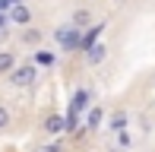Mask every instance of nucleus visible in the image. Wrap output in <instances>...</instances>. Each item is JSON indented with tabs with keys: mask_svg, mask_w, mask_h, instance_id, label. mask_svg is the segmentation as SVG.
<instances>
[{
	"mask_svg": "<svg viewBox=\"0 0 155 152\" xmlns=\"http://www.w3.org/2000/svg\"><path fill=\"white\" fill-rule=\"evenodd\" d=\"M92 22H95V13L89 10V6H79V10H73V16H70V25L79 29V32H86Z\"/></svg>",
	"mask_w": 155,
	"mask_h": 152,
	"instance_id": "obj_6",
	"label": "nucleus"
},
{
	"mask_svg": "<svg viewBox=\"0 0 155 152\" xmlns=\"http://www.w3.org/2000/svg\"><path fill=\"white\" fill-rule=\"evenodd\" d=\"M6 25H10V22H6V13H0V32H3Z\"/></svg>",
	"mask_w": 155,
	"mask_h": 152,
	"instance_id": "obj_15",
	"label": "nucleus"
},
{
	"mask_svg": "<svg viewBox=\"0 0 155 152\" xmlns=\"http://www.w3.org/2000/svg\"><path fill=\"white\" fill-rule=\"evenodd\" d=\"M10 121H13V114H10V108H6V105H0V133H3V130L10 127Z\"/></svg>",
	"mask_w": 155,
	"mask_h": 152,
	"instance_id": "obj_14",
	"label": "nucleus"
},
{
	"mask_svg": "<svg viewBox=\"0 0 155 152\" xmlns=\"http://www.w3.org/2000/svg\"><path fill=\"white\" fill-rule=\"evenodd\" d=\"M19 38H22V45H41V29H35V25H25Z\"/></svg>",
	"mask_w": 155,
	"mask_h": 152,
	"instance_id": "obj_13",
	"label": "nucleus"
},
{
	"mask_svg": "<svg viewBox=\"0 0 155 152\" xmlns=\"http://www.w3.org/2000/svg\"><path fill=\"white\" fill-rule=\"evenodd\" d=\"M104 117H108V114H104V108H101V105H92V108L86 111V121H82L86 127H82V130H89V133L101 130V127H104Z\"/></svg>",
	"mask_w": 155,
	"mask_h": 152,
	"instance_id": "obj_4",
	"label": "nucleus"
},
{
	"mask_svg": "<svg viewBox=\"0 0 155 152\" xmlns=\"http://www.w3.org/2000/svg\"><path fill=\"white\" fill-rule=\"evenodd\" d=\"M89 108H92V92H89V89H76V92H73V98H70V111L86 114Z\"/></svg>",
	"mask_w": 155,
	"mask_h": 152,
	"instance_id": "obj_5",
	"label": "nucleus"
},
{
	"mask_svg": "<svg viewBox=\"0 0 155 152\" xmlns=\"http://www.w3.org/2000/svg\"><path fill=\"white\" fill-rule=\"evenodd\" d=\"M32 64L35 67H54V64H57V51H45V48H38V51L32 54Z\"/></svg>",
	"mask_w": 155,
	"mask_h": 152,
	"instance_id": "obj_11",
	"label": "nucleus"
},
{
	"mask_svg": "<svg viewBox=\"0 0 155 152\" xmlns=\"http://www.w3.org/2000/svg\"><path fill=\"white\" fill-rule=\"evenodd\" d=\"M16 64H19V54H16V51H10V48H6V51H0V76H6Z\"/></svg>",
	"mask_w": 155,
	"mask_h": 152,
	"instance_id": "obj_12",
	"label": "nucleus"
},
{
	"mask_svg": "<svg viewBox=\"0 0 155 152\" xmlns=\"http://www.w3.org/2000/svg\"><path fill=\"white\" fill-rule=\"evenodd\" d=\"M104 127H108L111 133H124V130L130 127V114L120 108V111H114V114H108V117H104Z\"/></svg>",
	"mask_w": 155,
	"mask_h": 152,
	"instance_id": "obj_7",
	"label": "nucleus"
},
{
	"mask_svg": "<svg viewBox=\"0 0 155 152\" xmlns=\"http://www.w3.org/2000/svg\"><path fill=\"white\" fill-rule=\"evenodd\" d=\"M79 38H82V32L79 29H73L70 22H63L54 29V41H57V48L63 54H73V51H79Z\"/></svg>",
	"mask_w": 155,
	"mask_h": 152,
	"instance_id": "obj_2",
	"label": "nucleus"
},
{
	"mask_svg": "<svg viewBox=\"0 0 155 152\" xmlns=\"http://www.w3.org/2000/svg\"><path fill=\"white\" fill-rule=\"evenodd\" d=\"M41 130H45L48 136H60V133H67V127H63V114H48L45 121H41Z\"/></svg>",
	"mask_w": 155,
	"mask_h": 152,
	"instance_id": "obj_9",
	"label": "nucleus"
},
{
	"mask_svg": "<svg viewBox=\"0 0 155 152\" xmlns=\"http://www.w3.org/2000/svg\"><path fill=\"white\" fill-rule=\"evenodd\" d=\"M104 60H108V45H104V41H95V45L86 51V64L98 67V64H104Z\"/></svg>",
	"mask_w": 155,
	"mask_h": 152,
	"instance_id": "obj_8",
	"label": "nucleus"
},
{
	"mask_svg": "<svg viewBox=\"0 0 155 152\" xmlns=\"http://www.w3.org/2000/svg\"><path fill=\"white\" fill-rule=\"evenodd\" d=\"M104 32V22H92V29L89 32H82V38H79V51H89V48L98 41V35Z\"/></svg>",
	"mask_w": 155,
	"mask_h": 152,
	"instance_id": "obj_10",
	"label": "nucleus"
},
{
	"mask_svg": "<svg viewBox=\"0 0 155 152\" xmlns=\"http://www.w3.org/2000/svg\"><path fill=\"white\" fill-rule=\"evenodd\" d=\"M111 3H117V6H124V3H127V0H111Z\"/></svg>",
	"mask_w": 155,
	"mask_h": 152,
	"instance_id": "obj_17",
	"label": "nucleus"
},
{
	"mask_svg": "<svg viewBox=\"0 0 155 152\" xmlns=\"http://www.w3.org/2000/svg\"><path fill=\"white\" fill-rule=\"evenodd\" d=\"M3 3H6V6H16V3H22V0H3Z\"/></svg>",
	"mask_w": 155,
	"mask_h": 152,
	"instance_id": "obj_16",
	"label": "nucleus"
},
{
	"mask_svg": "<svg viewBox=\"0 0 155 152\" xmlns=\"http://www.w3.org/2000/svg\"><path fill=\"white\" fill-rule=\"evenodd\" d=\"M35 152H48V149H45V146H38V149H35Z\"/></svg>",
	"mask_w": 155,
	"mask_h": 152,
	"instance_id": "obj_18",
	"label": "nucleus"
},
{
	"mask_svg": "<svg viewBox=\"0 0 155 152\" xmlns=\"http://www.w3.org/2000/svg\"><path fill=\"white\" fill-rule=\"evenodd\" d=\"M6 79H10V86L13 89H29V86H35V79H38V67L32 64H16L10 73H6Z\"/></svg>",
	"mask_w": 155,
	"mask_h": 152,
	"instance_id": "obj_1",
	"label": "nucleus"
},
{
	"mask_svg": "<svg viewBox=\"0 0 155 152\" xmlns=\"http://www.w3.org/2000/svg\"><path fill=\"white\" fill-rule=\"evenodd\" d=\"M6 22L10 25H16V29H25V25H32V6L25 3H16V6H10L6 10Z\"/></svg>",
	"mask_w": 155,
	"mask_h": 152,
	"instance_id": "obj_3",
	"label": "nucleus"
}]
</instances>
